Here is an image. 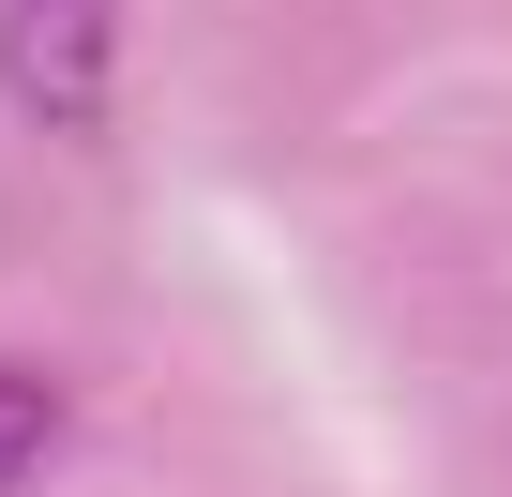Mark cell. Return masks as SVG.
Wrapping results in <instances>:
<instances>
[{"instance_id":"6da1fadb","label":"cell","mask_w":512,"mask_h":497,"mask_svg":"<svg viewBox=\"0 0 512 497\" xmlns=\"http://www.w3.org/2000/svg\"><path fill=\"white\" fill-rule=\"evenodd\" d=\"M106 76H121V0H0V106L16 121L91 136Z\"/></svg>"},{"instance_id":"7a4b0ae2","label":"cell","mask_w":512,"mask_h":497,"mask_svg":"<svg viewBox=\"0 0 512 497\" xmlns=\"http://www.w3.org/2000/svg\"><path fill=\"white\" fill-rule=\"evenodd\" d=\"M61 437H76V407H61V377L0 347V497H31V482L61 467Z\"/></svg>"}]
</instances>
